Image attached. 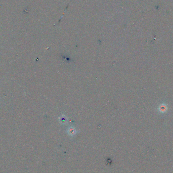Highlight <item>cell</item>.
Listing matches in <instances>:
<instances>
[]
</instances>
